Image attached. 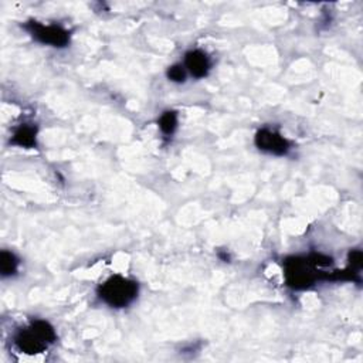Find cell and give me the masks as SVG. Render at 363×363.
Instances as JSON below:
<instances>
[{
    "label": "cell",
    "mask_w": 363,
    "mask_h": 363,
    "mask_svg": "<svg viewBox=\"0 0 363 363\" xmlns=\"http://www.w3.org/2000/svg\"><path fill=\"white\" fill-rule=\"evenodd\" d=\"M56 338V330L49 322L36 321L16 335L15 343L22 352L35 355L46 350L49 345L54 343Z\"/></svg>",
    "instance_id": "cell-2"
},
{
    "label": "cell",
    "mask_w": 363,
    "mask_h": 363,
    "mask_svg": "<svg viewBox=\"0 0 363 363\" xmlns=\"http://www.w3.org/2000/svg\"><path fill=\"white\" fill-rule=\"evenodd\" d=\"M98 295L113 308H125L138 296V284L127 277L114 275L100 287Z\"/></svg>",
    "instance_id": "cell-3"
},
{
    "label": "cell",
    "mask_w": 363,
    "mask_h": 363,
    "mask_svg": "<svg viewBox=\"0 0 363 363\" xmlns=\"http://www.w3.org/2000/svg\"><path fill=\"white\" fill-rule=\"evenodd\" d=\"M185 69L196 79H203L210 70V60L202 50H192L185 56Z\"/></svg>",
    "instance_id": "cell-6"
},
{
    "label": "cell",
    "mask_w": 363,
    "mask_h": 363,
    "mask_svg": "<svg viewBox=\"0 0 363 363\" xmlns=\"http://www.w3.org/2000/svg\"><path fill=\"white\" fill-rule=\"evenodd\" d=\"M25 29L33 36V39L52 47H66L70 43L69 32L60 26L29 22L25 25Z\"/></svg>",
    "instance_id": "cell-4"
},
{
    "label": "cell",
    "mask_w": 363,
    "mask_h": 363,
    "mask_svg": "<svg viewBox=\"0 0 363 363\" xmlns=\"http://www.w3.org/2000/svg\"><path fill=\"white\" fill-rule=\"evenodd\" d=\"M255 145L260 151L272 155H285L289 151L288 141L274 129H261L255 135Z\"/></svg>",
    "instance_id": "cell-5"
},
{
    "label": "cell",
    "mask_w": 363,
    "mask_h": 363,
    "mask_svg": "<svg viewBox=\"0 0 363 363\" xmlns=\"http://www.w3.org/2000/svg\"><path fill=\"white\" fill-rule=\"evenodd\" d=\"M186 76H188V71H186L185 66H180V64L172 66L168 70V79L173 83H185Z\"/></svg>",
    "instance_id": "cell-10"
},
{
    "label": "cell",
    "mask_w": 363,
    "mask_h": 363,
    "mask_svg": "<svg viewBox=\"0 0 363 363\" xmlns=\"http://www.w3.org/2000/svg\"><path fill=\"white\" fill-rule=\"evenodd\" d=\"M330 264V258L322 254L287 258L284 261V275L287 285L294 289H305L321 278L328 280V275L321 271V268L329 267Z\"/></svg>",
    "instance_id": "cell-1"
},
{
    "label": "cell",
    "mask_w": 363,
    "mask_h": 363,
    "mask_svg": "<svg viewBox=\"0 0 363 363\" xmlns=\"http://www.w3.org/2000/svg\"><path fill=\"white\" fill-rule=\"evenodd\" d=\"M19 267V261L16 255L11 251L4 250L0 253V271H2V277H12L16 274Z\"/></svg>",
    "instance_id": "cell-8"
},
{
    "label": "cell",
    "mask_w": 363,
    "mask_h": 363,
    "mask_svg": "<svg viewBox=\"0 0 363 363\" xmlns=\"http://www.w3.org/2000/svg\"><path fill=\"white\" fill-rule=\"evenodd\" d=\"M158 124H159L161 131L165 135H172L176 131V128H178V115H176V113H173V111L163 113L161 115Z\"/></svg>",
    "instance_id": "cell-9"
},
{
    "label": "cell",
    "mask_w": 363,
    "mask_h": 363,
    "mask_svg": "<svg viewBox=\"0 0 363 363\" xmlns=\"http://www.w3.org/2000/svg\"><path fill=\"white\" fill-rule=\"evenodd\" d=\"M36 135H38L36 128L25 124V125H21L15 131L11 142L21 148H35L36 146Z\"/></svg>",
    "instance_id": "cell-7"
}]
</instances>
